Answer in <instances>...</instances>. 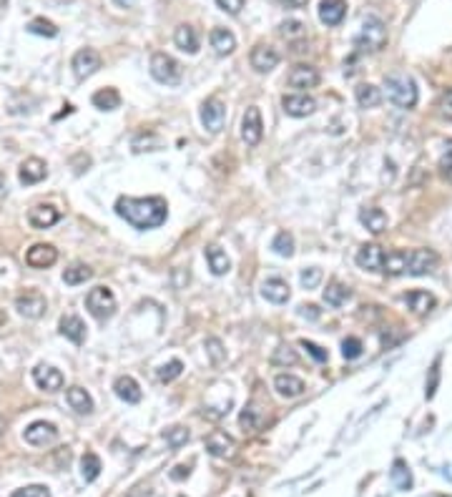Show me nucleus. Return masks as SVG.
Listing matches in <instances>:
<instances>
[{
    "mask_svg": "<svg viewBox=\"0 0 452 497\" xmlns=\"http://www.w3.org/2000/svg\"><path fill=\"white\" fill-rule=\"evenodd\" d=\"M116 213L136 229H156L166 221L168 206L161 196H121L116 201Z\"/></svg>",
    "mask_w": 452,
    "mask_h": 497,
    "instance_id": "nucleus-1",
    "label": "nucleus"
},
{
    "mask_svg": "<svg viewBox=\"0 0 452 497\" xmlns=\"http://www.w3.org/2000/svg\"><path fill=\"white\" fill-rule=\"evenodd\" d=\"M387 98L397 106V108H415L417 103V83L407 73H389L385 78Z\"/></svg>",
    "mask_w": 452,
    "mask_h": 497,
    "instance_id": "nucleus-2",
    "label": "nucleus"
},
{
    "mask_svg": "<svg viewBox=\"0 0 452 497\" xmlns=\"http://www.w3.org/2000/svg\"><path fill=\"white\" fill-rule=\"evenodd\" d=\"M385 45H387L385 23L379 21V18H374V15L365 18L359 36L354 38V48H357L359 53H379Z\"/></svg>",
    "mask_w": 452,
    "mask_h": 497,
    "instance_id": "nucleus-3",
    "label": "nucleus"
},
{
    "mask_svg": "<svg viewBox=\"0 0 452 497\" xmlns=\"http://www.w3.org/2000/svg\"><path fill=\"white\" fill-rule=\"evenodd\" d=\"M151 76L159 83L166 86H179L183 76V68L179 66V60L171 58L168 53H153L151 56Z\"/></svg>",
    "mask_w": 452,
    "mask_h": 497,
    "instance_id": "nucleus-4",
    "label": "nucleus"
},
{
    "mask_svg": "<svg viewBox=\"0 0 452 497\" xmlns=\"http://www.w3.org/2000/svg\"><path fill=\"white\" fill-rule=\"evenodd\" d=\"M86 309L98 322L111 319L113 312H116V297H113V292H111L109 286H95L86 297Z\"/></svg>",
    "mask_w": 452,
    "mask_h": 497,
    "instance_id": "nucleus-5",
    "label": "nucleus"
},
{
    "mask_svg": "<svg viewBox=\"0 0 452 497\" xmlns=\"http://www.w3.org/2000/svg\"><path fill=\"white\" fill-rule=\"evenodd\" d=\"M264 136V121H262V111L256 106H249L244 118H241V139L247 146H259Z\"/></svg>",
    "mask_w": 452,
    "mask_h": 497,
    "instance_id": "nucleus-6",
    "label": "nucleus"
},
{
    "mask_svg": "<svg viewBox=\"0 0 452 497\" xmlns=\"http://www.w3.org/2000/svg\"><path fill=\"white\" fill-rule=\"evenodd\" d=\"M440 256L432 248H412V251H407V274L409 277L430 274V271H435Z\"/></svg>",
    "mask_w": 452,
    "mask_h": 497,
    "instance_id": "nucleus-7",
    "label": "nucleus"
},
{
    "mask_svg": "<svg viewBox=\"0 0 452 497\" xmlns=\"http://www.w3.org/2000/svg\"><path fill=\"white\" fill-rule=\"evenodd\" d=\"M15 309L21 312V316L25 319H41L45 314V309H48V301L41 292L36 289H28V292H23L18 299H15Z\"/></svg>",
    "mask_w": 452,
    "mask_h": 497,
    "instance_id": "nucleus-8",
    "label": "nucleus"
},
{
    "mask_svg": "<svg viewBox=\"0 0 452 497\" xmlns=\"http://www.w3.org/2000/svg\"><path fill=\"white\" fill-rule=\"evenodd\" d=\"M23 439L33 447H45V445H53V442L58 439V430H56V424L45 422V419H38V422L28 424V427L23 430Z\"/></svg>",
    "mask_w": 452,
    "mask_h": 497,
    "instance_id": "nucleus-9",
    "label": "nucleus"
},
{
    "mask_svg": "<svg viewBox=\"0 0 452 497\" xmlns=\"http://www.w3.org/2000/svg\"><path fill=\"white\" fill-rule=\"evenodd\" d=\"M224 118H226V108L224 103H221V98H209V101H204V106H201V124H204V128L209 133H219L221 126H224Z\"/></svg>",
    "mask_w": 452,
    "mask_h": 497,
    "instance_id": "nucleus-10",
    "label": "nucleus"
},
{
    "mask_svg": "<svg viewBox=\"0 0 452 497\" xmlns=\"http://www.w3.org/2000/svg\"><path fill=\"white\" fill-rule=\"evenodd\" d=\"M56 262H58V251L51 244H33L25 251V264L33 266V269H48Z\"/></svg>",
    "mask_w": 452,
    "mask_h": 497,
    "instance_id": "nucleus-11",
    "label": "nucleus"
},
{
    "mask_svg": "<svg viewBox=\"0 0 452 497\" xmlns=\"http://www.w3.org/2000/svg\"><path fill=\"white\" fill-rule=\"evenodd\" d=\"M71 68H74L76 78H88V76H93L98 68H101V56L93 51V48H83V51H78L74 56V63H71Z\"/></svg>",
    "mask_w": 452,
    "mask_h": 497,
    "instance_id": "nucleus-12",
    "label": "nucleus"
},
{
    "mask_svg": "<svg viewBox=\"0 0 452 497\" xmlns=\"http://www.w3.org/2000/svg\"><path fill=\"white\" fill-rule=\"evenodd\" d=\"M282 106H284L286 116H292V118L312 116L314 111H317V101H314L312 95H306V93L284 95V98H282Z\"/></svg>",
    "mask_w": 452,
    "mask_h": 497,
    "instance_id": "nucleus-13",
    "label": "nucleus"
},
{
    "mask_svg": "<svg viewBox=\"0 0 452 497\" xmlns=\"http://www.w3.org/2000/svg\"><path fill=\"white\" fill-rule=\"evenodd\" d=\"M249 60H251V68H254L256 73H269V71H274L279 66V53L271 45H256L251 56H249Z\"/></svg>",
    "mask_w": 452,
    "mask_h": 497,
    "instance_id": "nucleus-14",
    "label": "nucleus"
},
{
    "mask_svg": "<svg viewBox=\"0 0 452 497\" xmlns=\"http://www.w3.org/2000/svg\"><path fill=\"white\" fill-rule=\"evenodd\" d=\"M33 382H36L38 387L43 389V392H58L63 387V374L51 365H38L33 369Z\"/></svg>",
    "mask_w": 452,
    "mask_h": 497,
    "instance_id": "nucleus-15",
    "label": "nucleus"
},
{
    "mask_svg": "<svg viewBox=\"0 0 452 497\" xmlns=\"http://www.w3.org/2000/svg\"><path fill=\"white\" fill-rule=\"evenodd\" d=\"M206 450H209V454H214V457H221V460H229V457H234L236 454V442H234L226 432H212L209 437H206Z\"/></svg>",
    "mask_w": 452,
    "mask_h": 497,
    "instance_id": "nucleus-16",
    "label": "nucleus"
},
{
    "mask_svg": "<svg viewBox=\"0 0 452 497\" xmlns=\"http://www.w3.org/2000/svg\"><path fill=\"white\" fill-rule=\"evenodd\" d=\"M286 83L292 88H300V91H306V88H317L319 86V71L312 66H294L286 76Z\"/></svg>",
    "mask_w": 452,
    "mask_h": 497,
    "instance_id": "nucleus-17",
    "label": "nucleus"
},
{
    "mask_svg": "<svg viewBox=\"0 0 452 497\" xmlns=\"http://www.w3.org/2000/svg\"><path fill=\"white\" fill-rule=\"evenodd\" d=\"M28 221L33 229H51L53 224H58L60 221V211L51 204H38L30 209Z\"/></svg>",
    "mask_w": 452,
    "mask_h": 497,
    "instance_id": "nucleus-18",
    "label": "nucleus"
},
{
    "mask_svg": "<svg viewBox=\"0 0 452 497\" xmlns=\"http://www.w3.org/2000/svg\"><path fill=\"white\" fill-rule=\"evenodd\" d=\"M402 301L407 304L415 314H430L432 309L438 307V299H435V294L430 292H422V289H415V292H409L402 297Z\"/></svg>",
    "mask_w": 452,
    "mask_h": 497,
    "instance_id": "nucleus-19",
    "label": "nucleus"
},
{
    "mask_svg": "<svg viewBox=\"0 0 452 497\" xmlns=\"http://www.w3.org/2000/svg\"><path fill=\"white\" fill-rule=\"evenodd\" d=\"M347 15V0H321L319 3V21L324 25H339Z\"/></svg>",
    "mask_w": 452,
    "mask_h": 497,
    "instance_id": "nucleus-20",
    "label": "nucleus"
},
{
    "mask_svg": "<svg viewBox=\"0 0 452 497\" xmlns=\"http://www.w3.org/2000/svg\"><path fill=\"white\" fill-rule=\"evenodd\" d=\"M357 264L367 271H382V264H385V251L377 244H365V246L357 251Z\"/></svg>",
    "mask_w": 452,
    "mask_h": 497,
    "instance_id": "nucleus-21",
    "label": "nucleus"
},
{
    "mask_svg": "<svg viewBox=\"0 0 452 497\" xmlns=\"http://www.w3.org/2000/svg\"><path fill=\"white\" fill-rule=\"evenodd\" d=\"M45 176H48V166H45V161H41V159H25L21 166V174H18V178H21V183H25V186H33V183L43 181Z\"/></svg>",
    "mask_w": 452,
    "mask_h": 497,
    "instance_id": "nucleus-22",
    "label": "nucleus"
},
{
    "mask_svg": "<svg viewBox=\"0 0 452 497\" xmlns=\"http://www.w3.org/2000/svg\"><path fill=\"white\" fill-rule=\"evenodd\" d=\"M262 294L264 299L271 301V304H286L292 292H289V284H286L284 279H267L262 284Z\"/></svg>",
    "mask_w": 452,
    "mask_h": 497,
    "instance_id": "nucleus-23",
    "label": "nucleus"
},
{
    "mask_svg": "<svg viewBox=\"0 0 452 497\" xmlns=\"http://www.w3.org/2000/svg\"><path fill=\"white\" fill-rule=\"evenodd\" d=\"M60 334L66 336V339H71L74 344H83L86 342V324H83V319L76 314H66L60 316Z\"/></svg>",
    "mask_w": 452,
    "mask_h": 497,
    "instance_id": "nucleus-24",
    "label": "nucleus"
},
{
    "mask_svg": "<svg viewBox=\"0 0 452 497\" xmlns=\"http://www.w3.org/2000/svg\"><path fill=\"white\" fill-rule=\"evenodd\" d=\"M113 392L118 395V400H124V402L128 404H139L141 402V387L139 382L133 380V377H128V374H124V377H118L116 384H113Z\"/></svg>",
    "mask_w": 452,
    "mask_h": 497,
    "instance_id": "nucleus-25",
    "label": "nucleus"
},
{
    "mask_svg": "<svg viewBox=\"0 0 452 497\" xmlns=\"http://www.w3.org/2000/svg\"><path fill=\"white\" fill-rule=\"evenodd\" d=\"M359 221L367 227V231H372V234H382L387 229V213L377 206H365L362 211H359Z\"/></svg>",
    "mask_w": 452,
    "mask_h": 497,
    "instance_id": "nucleus-26",
    "label": "nucleus"
},
{
    "mask_svg": "<svg viewBox=\"0 0 452 497\" xmlns=\"http://www.w3.org/2000/svg\"><path fill=\"white\" fill-rule=\"evenodd\" d=\"M274 389H277L282 397L292 400V397H300L302 392H304V382H302L300 377H294V374H277V377H274Z\"/></svg>",
    "mask_w": 452,
    "mask_h": 497,
    "instance_id": "nucleus-27",
    "label": "nucleus"
},
{
    "mask_svg": "<svg viewBox=\"0 0 452 497\" xmlns=\"http://www.w3.org/2000/svg\"><path fill=\"white\" fill-rule=\"evenodd\" d=\"M174 43L179 51L189 53V56H194V53L199 51V36L196 30L191 28V25H179L174 33Z\"/></svg>",
    "mask_w": 452,
    "mask_h": 497,
    "instance_id": "nucleus-28",
    "label": "nucleus"
},
{
    "mask_svg": "<svg viewBox=\"0 0 452 497\" xmlns=\"http://www.w3.org/2000/svg\"><path fill=\"white\" fill-rule=\"evenodd\" d=\"M206 262H209L212 274H216V277H224V274H229V269H231V262H229L226 251H221L216 244L206 246Z\"/></svg>",
    "mask_w": 452,
    "mask_h": 497,
    "instance_id": "nucleus-29",
    "label": "nucleus"
},
{
    "mask_svg": "<svg viewBox=\"0 0 452 497\" xmlns=\"http://www.w3.org/2000/svg\"><path fill=\"white\" fill-rule=\"evenodd\" d=\"M66 400L71 404V410H76L78 415H91L93 412V400L83 387H71L66 392Z\"/></svg>",
    "mask_w": 452,
    "mask_h": 497,
    "instance_id": "nucleus-30",
    "label": "nucleus"
},
{
    "mask_svg": "<svg viewBox=\"0 0 452 497\" xmlns=\"http://www.w3.org/2000/svg\"><path fill=\"white\" fill-rule=\"evenodd\" d=\"M209 41H212V48L219 53V56H229V53H234V48H236V38H234L231 30L226 28H214Z\"/></svg>",
    "mask_w": 452,
    "mask_h": 497,
    "instance_id": "nucleus-31",
    "label": "nucleus"
},
{
    "mask_svg": "<svg viewBox=\"0 0 452 497\" xmlns=\"http://www.w3.org/2000/svg\"><path fill=\"white\" fill-rule=\"evenodd\" d=\"M389 480H392V485L397 487V490H409L412 487V470H409V465L405 460H394L392 462V470H389Z\"/></svg>",
    "mask_w": 452,
    "mask_h": 497,
    "instance_id": "nucleus-32",
    "label": "nucleus"
},
{
    "mask_svg": "<svg viewBox=\"0 0 452 497\" xmlns=\"http://www.w3.org/2000/svg\"><path fill=\"white\" fill-rule=\"evenodd\" d=\"M354 98H357L359 108H377L379 103H382V93L372 83H362V86L354 88Z\"/></svg>",
    "mask_w": 452,
    "mask_h": 497,
    "instance_id": "nucleus-33",
    "label": "nucleus"
},
{
    "mask_svg": "<svg viewBox=\"0 0 452 497\" xmlns=\"http://www.w3.org/2000/svg\"><path fill=\"white\" fill-rule=\"evenodd\" d=\"M382 271L389 274V277H402V274H407V251H389V254H385Z\"/></svg>",
    "mask_w": 452,
    "mask_h": 497,
    "instance_id": "nucleus-34",
    "label": "nucleus"
},
{
    "mask_svg": "<svg viewBox=\"0 0 452 497\" xmlns=\"http://www.w3.org/2000/svg\"><path fill=\"white\" fill-rule=\"evenodd\" d=\"M350 297H352V292H350V286H344V284H339V281H329L327 284V289H324V301H327L329 307H344L347 301H350Z\"/></svg>",
    "mask_w": 452,
    "mask_h": 497,
    "instance_id": "nucleus-35",
    "label": "nucleus"
},
{
    "mask_svg": "<svg viewBox=\"0 0 452 497\" xmlns=\"http://www.w3.org/2000/svg\"><path fill=\"white\" fill-rule=\"evenodd\" d=\"M91 101L98 111H116L121 106V93L116 88H101V91H95Z\"/></svg>",
    "mask_w": 452,
    "mask_h": 497,
    "instance_id": "nucleus-36",
    "label": "nucleus"
},
{
    "mask_svg": "<svg viewBox=\"0 0 452 497\" xmlns=\"http://www.w3.org/2000/svg\"><path fill=\"white\" fill-rule=\"evenodd\" d=\"M264 422H267V415H262V412L256 410L254 404H249L247 410H244V412L239 415V424H241V430H244V432L262 430Z\"/></svg>",
    "mask_w": 452,
    "mask_h": 497,
    "instance_id": "nucleus-37",
    "label": "nucleus"
},
{
    "mask_svg": "<svg viewBox=\"0 0 452 497\" xmlns=\"http://www.w3.org/2000/svg\"><path fill=\"white\" fill-rule=\"evenodd\" d=\"M80 475H83L86 483H93L95 477L101 475V460H98V454L86 452L80 457Z\"/></svg>",
    "mask_w": 452,
    "mask_h": 497,
    "instance_id": "nucleus-38",
    "label": "nucleus"
},
{
    "mask_svg": "<svg viewBox=\"0 0 452 497\" xmlns=\"http://www.w3.org/2000/svg\"><path fill=\"white\" fill-rule=\"evenodd\" d=\"M91 277H93L91 266H86V264H74L71 269H66V274H63V281H66L68 286H78V284H86Z\"/></svg>",
    "mask_w": 452,
    "mask_h": 497,
    "instance_id": "nucleus-39",
    "label": "nucleus"
},
{
    "mask_svg": "<svg viewBox=\"0 0 452 497\" xmlns=\"http://www.w3.org/2000/svg\"><path fill=\"white\" fill-rule=\"evenodd\" d=\"M28 30L33 36H43V38H56L58 36V28H56V23L45 21V18H33L28 23Z\"/></svg>",
    "mask_w": 452,
    "mask_h": 497,
    "instance_id": "nucleus-40",
    "label": "nucleus"
},
{
    "mask_svg": "<svg viewBox=\"0 0 452 497\" xmlns=\"http://www.w3.org/2000/svg\"><path fill=\"white\" fill-rule=\"evenodd\" d=\"M271 248L277 251L279 256H289L294 254V239H292V234L289 231H279L277 236H274V242H271Z\"/></svg>",
    "mask_w": 452,
    "mask_h": 497,
    "instance_id": "nucleus-41",
    "label": "nucleus"
},
{
    "mask_svg": "<svg viewBox=\"0 0 452 497\" xmlns=\"http://www.w3.org/2000/svg\"><path fill=\"white\" fill-rule=\"evenodd\" d=\"M183 372V365L181 362H179V359H171V362H168V365H163V367H159V372H156V377H159L161 382H174L176 377H179V374Z\"/></svg>",
    "mask_w": 452,
    "mask_h": 497,
    "instance_id": "nucleus-42",
    "label": "nucleus"
},
{
    "mask_svg": "<svg viewBox=\"0 0 452 497\" xmlns=\"http://www.w3.org/2000/svg\"><path fill=\"white\" fill-rule=\"evenodd\" d=\"M206 354H209V359H212L214 365H221L226 359V349H224V344H221V339L209 336V339H206Z\"/></svg>",
    "mask_w": 452,
    "mask_h": 497,
    "instance_id": "nucleus-43",
    "label": "nucleus"
},
{
    "mask_svg": "<svg viewBox=\"0 0 452 497\" xmlns=\"http://www.w3.org/2000/svg\"><path fill=\"white\" fill-rule=\"evenodd\" d=\"M133 148L136 151H159L161 148V139L159 136H153V133H144V136H136L133 139Z\"/></svg>",
    "mask_w": 452,
    "mask_h": 497,
    "instance_id": "nucleus-44",
    "label": "nucleus"
},
{
    "mask_svg": "<svg viewBox=\"0 0 452 497\" xmlns=\"http://www.w3.org/2000/svg\"><path fill=\"white\" fill-rule=\"evenodd\" d=\"M300 281L304 289H317L321 281V269H317V266H309V269H304L300 274Z\"/></svg>",
    "mask_w": 452,
    "mask_h": 497,
    "instance_id": "nucleus-45",
    "label": "nucleus"
},
{
    "mask_svg": "<svg viewBox=\"0 0 452 497\" xmlns=\"http://www.w3.org/2000/svg\"><path fill=\"white\" fill-rule=\"evenodd\" d=\"M166 442L174 447V450H179L181 445L189 442V430H183V427H171V430L166 432Z\"/></svg>",
    "mask_w": 452,
    "mask_h": 497,
    "instance_id": "nucleus-46",
    "label": "nucleus"
},
{
    "mask_svg": "<svg viewBox=\"0 0 452 497\" xmlns=\"http://www.w3.org/2000/svg\"><path fill=\"white\" fill-rule=\"evenodd\" d=\"M362 342H359L357 336H347L342 342V354H344V359H357L359 354H362Z\"/></svg>",
    "mask_w": 452,
    "mask_h": 497,
    "instance_id": "nucleus-47",
    "label": "nucleus"
},
{
    "mask_svg": "<svg viewBox=\"0 0 452 497\" xmlns=\"http://www.w3.org/2000/svg\"><path fill=\"white\" fill-rule=\"evenodd\" d=\"M271 362L274 365H297V351L292 349V347H279L277 351H274V357H271Z\"/></svg>",
    "mask_w": 452,
    "mask_h": 497,
    "instance_id": "nucleus-48",
    "label": "nucleus"
},
{
    "mask_svg": "<svg viewBox=\"0 0 452 497\" xmlns=\"http://www.w3.org/2000/svg\"><path fill=\"white\" fill-rule=\"evenodd\" d=\"M440 174L445 176V178H452V141L445 146V151H442V156H440Z\"/></svg>",
    "mask_w": 452,
    "mask_h": 497,
    "instance_id": "nucleus-49",
    "label": "nucleus"
},
{
    "mask_svg": "<svg viewBox=\"0 0 452 497\" xmlns=\"http://www.w3.org/2000/svg\"><path fill=\"white\" fill-rule=\"evenodd\" d=\"M10 497H51V492H48V487H43V485H30V487L15 490Z\"/></svg>",
    "mask_w": 452,
    "mask_h": 497,
    "instance_id": "nucleus-50",
    "label": "nucleus"
},
{
    "mask_svg": "<svg viewBox=\"0 0 452 497\" xmlns=\"http://www.w3.org/2000/svg\"><path fill=\"white\" fill-rule=\"evenodd\" d=\"M438 384H440V357L435 359V365H432V369H430V382H427V389H425L427 400H432V397H435V389H438Z\"/></svg>",
    "mask_w": 452,
    "mask_h": 497,
    "instance_id": "nucleus-51",
    "label": "nucleus"
},
{
    "mask_svg": "<svg viewBox=\"0 0 452 497\" xmlns=\"http://www.w3.org/2000/svg\"><path fill=\"white\" fill-rule=\"evenodd\" d=\"M282 36H284V38H302V36H304V25H302L300 21L282 23Z\"/></svg>",
    "mask_w": 452,
    "mask_h": 497,
    "instance_id": "nucleus-52",
    "label": "nucleus"
},
{
    "mask_svg": "<svg viewBox=\"0 0 452 497\" xmlns=\"http://www.w3.org/2000/svg\"><path fill=\"white\" fill-rule=\"evenodd\" d=\"M216 5L229 15H239L241 8H244V0H216Z\"/></svg>",
    "mask_w": 452,
    "mask_h": 497,
    "instance_id": "nucleus-53",
    "label": "nucleus"
},
{
    "mask_svg": "<svg viewBox=\"0 0 452 497\" xmlns=\"http://www.w3.org/2000/svg\"><path fill=\"white\" fill-rule=\"evenodd\" d=\"M302 347H304L309 354H312L317 362H327V349H321L319 344H314V342H306V339H302Z\"/></svg>",
    "mask_w": 452,
    "mask_h": 497,
    "instance_id": "nucleus-54",
    "label": "nucleus"
},
{
    "mask_svg": "<svg viewBox=\"0 0 452 497\" xmlns=\"http://www.w3.org/2000/svg\"><path fill=\"white\" fill-rule=\"evenodd\" d=\"M438 108H440V113H442V116L452 121V88L447 91V93H442V98H440V103H438Z\"/></svg>",
    "mask_w": 452,
    "mask_h": 497,
    "instance_id": "nucleus-55",
    "label": "nucleus"
},
{
    "mask_svg": "<svg viewBox=\"0 0 452 497\" xmlns=\"http://www.w3.org/2000/svg\"><path fill=\"white\" fill-rule=\"evenodd\" d=\"M319 309L314 307V304H302L300 307V316H304V319H319Z\"/></svg>",
    "mask_w": 452,
    "mask_h": 497,
    "instance_id": "nucleus-56",
    "label": "nucleus"
},
{
    "mask_svg": "<svg viewBox=\"0 0 452 497\" xmlns=\"http://www.w3.org/2000/svg\"><path fill=\"white\" fill-rule=\"evenodd\" d=\"M284 8H289V10H297V8H304L306 0H279Z\"/></svg>",
    "mask_w": 452,
    "mask_h": 497,
    "instance_id": "nucleus-57",
    "label": "nucleus"
},
{
    "mask_svg": "<svg viewBox=\"0 0 452 497\" xmlns=\"http://www.w3.org/2000/svg\"><path fill=\"white\" fill-rule=\"evenodd\" d=\"M171 477H174V480H183V477H189V467L179 465V467H176V472H171Z\"/></svg>",
    "mask_w": 452,
    "mask_h": 497,
    "instance_id": "nucleus-58",
    "label": "nucleus"
},
{
    "mask_svg": "<svg viewBox=\"0 0 452 497\" xmlns=\"http://www.w3.org/2000/svg\"><path fill=\"white\" fill-rule=\"evenodd\" d=\"M113 3H116L118 8H133L136 5V0H113Z\"/></svg>",
    "mask_w": 452,
    "mask_h": 497,
    "instance_id": "nucleus-59",
    "label": "nucleus"
},
{
    "mask_svg": "<svg viewBox=\"0 0 452 497\" xmlns=\"http://www.w3.org/2000/svg\"><path fill=\"white\" fill-rule=\"evenodd\" d=\"M3 189H5V176H3V171H0V194H3Z\"/></svg>",
    "mask_w": 452,
    "mask_h": 497,
    "instance_id": "nucleus-60",
    "label": "nucleus"
},
{
    "mask_svg": "<svg viewBox=\"0 0 452 497\" xmlns=\"http://www.w3.org/2000/svg\"><path fill=\"white\" fill-rule=\"evenodd\" d=\"M3 427H5V419H3V417H0V432H3Z\"/></svg>",
    "mask_w": 452,
    "mask_h": 497,
    "instance_id": "nucleus-61",
    "label": "nucleus"
}]
</instances>
